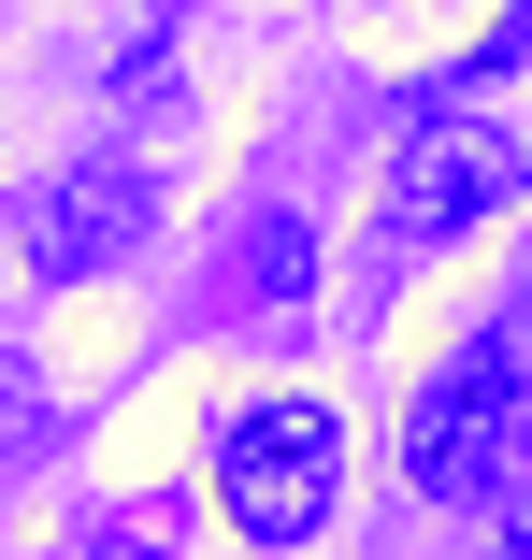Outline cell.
<instances>
[{"mask_svg": "<svg viewBox=\"0 0 532 560\" xmlns=\"http://www.w3.org/2000/svg\"><path fill=\"white\" fill-rule=\"evenodd\" d=\"M518 445H532L518 330H461V346L417 374V402H403V489L417 503H475V489L518 475Z\"/></svg>", "mask_w": 532, "mask_h": 560, "instance_id": "1", "label": "cell"}, {"mask_svg": "<svg viewBox=\"0 0 532 560\" xmlns=\"http://www.w3.org/2000/svg\"><path fill=\"white\" fill-rule=\"evenodd\" d=\"M332 503H346V431H332V402H245L231 431H217V517L245 532V546H316L332 532Z\"/></svg>", "mask_w": 532, "mask_h": 560, "instance_id": "2", "label": "cell"}, {"mask_svg": "<svg viewBox=\"0 0 532 560\" xmlns=\"http://www.w3.org/2000/svg\"><path fill=\"white\" fill-rule=\"evenodd\" d=\"M518 130L504 116H417L389 144V231L403 245H475L489 215H518Z\"/></svg>", "mask_w": 532, "mask_h": 560, "instance_id": "3", "label": "cell"}, {"mask_svg": "<svg viewBox=\"0 0 532 560\" xmlns=\"http://www.w3.org/2000/svg\"><path fill=\"white\" fill-rule=\"evenodd\" d=\"M144 231H159V187H144L130 159H72V173H44V201H30V273L86 288V273H116Z\"/></svg>", "mask_w": 532, "mask_h": 560, "instance_id": "4", "label": "cell"}, {"mask_svg": "<svg viewBox=\"0 0 532 560\" xmlns=\"http://www.w3.org/2000/svg\"><path fill=\"white\" fill-rule=\"evenodd\" d=\"M231 288L245 302H302L316 288V231H302V215H259V231L231 245Z\"/></svg>", "mask_w": 532, "mask_h": 560, "instance_id": "5", "label": "cell"}, {"mask_svg": "<svg viewBox=\"0 0 532 560\" xmlns=\"http://www.w3.org/2000/svg\"><path fill=\"white\" fill-rule=\"evenodd\" d=\"M504 560H532V460H518V489H504Z\"/></svg>", "mask_w": 532, "mask_h": 560, "instance_id": "6", "label": "cell"}]
</instances>
